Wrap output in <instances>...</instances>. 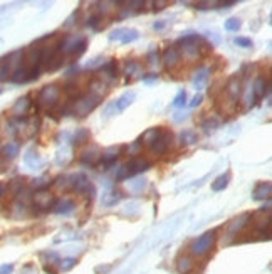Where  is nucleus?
Returning a JSON list of instances; mask_svg holds the SVG:
<instances>
[{
    "instance_id": "obj_12",
    "label": "nucleus",
    "mask_w": 272,
    "mask_h": 274,
    "mask_svg": "<svg viewBox=\"0 0 272 274\" xmlns=\"http://www.w3.org/2000/svg\"><path fill=\"white\" fill-rule=\"evenodd\" d=\"M171 143H173V133H171V131H168V130H163L150 150H152L153 155L161 156V155H165L168 150H170Z\"/></svg>"
},
{
    "instance_id": "obj_8",
    "label": "nucleus",
    "mask_w": 272,
    "mask_h": 274,
    "mask_svg": "<svg viewBox=\"0 0 272 274\" xmlns=\"http://www.w3.org/2000/svg\"><path fill=\"white\" fill-rule=\"evenodd\" d=\"M68 178H69V190H72V192L79 193V195H84V197L94 195L93 184H91L89 178H87L84 173H74Z\"/></svg>"
},
{
    "instance_id": "obj_32",
    "label": "nucleus",
    "mask_w": 272,
    "mask_h": 274,
    "mask_svg": "<svg viewBox=\"0 0 272 274\" xmlns=\"http://www.w3.org/2000/svg\"><path fill=\"white\" fill-rule=\"evenodd\" d=\"M25 163H27L29 167H32V169H35V167L40 163V158H39L37 152H34V150H29L27 155H25Z\"/></svg>"
},
{
    "instance_id": "obj_23",
    "label": "nucleus",
    "mask_w": 272,
    "mask_h": 274,
    "mask_svg": "<svg viewBox=\"0 0 272 274\" xmlns=\"http://www.w3.org/2000/svg\"><path fill=\"white\" fill-rule=\"evenodd\" d=\"M2 156L5 160H14V158H17V155L20 153V143L19 141H7L5 145L2 147Z\"/></svg>"
},
{
    "instance_id": "obj_13",
    "label": "nucleus",
    "mask_w": 272,
    "mask_h": 274,
    "mask_svg": "<svg viewBox=\"0 0 272 274\" xmlns=\"http://www.w3.org/2000/svg\"><path fill=\"white\" fill-rule=\"evenodd\" d=\"M161 61H163L165 69H167V71H173V69H176L180 64H182L183 59H182V54H180L178 47L170 46L163 51V59Z\"/></svg>"
},
{
    "instance_id": "obj_20",
    "label": "nucleus",
    "mask_w": 272,
    "mask_h": 274,
    "mask_svg": "<svg viewBox=\"0 0 272 274\" xmlns=\"http://www.w3.org/2000/svg\"><path fill=\"white\" fill-rule=\"evenodd\" d=\"M195 268V261L190 254H182L176 259V271L180 274H188L192 273Z\"/></svg>"
},
{
    "instance_id": "obj_35",
    "label": "nucleus",
    "mask_w": 272,
    "mask_h": 274,
    "mask_svg": "<svg viewBox=\"0 0 272 274\" xmlns=\"http://www.w3.org/2000/svg\"><path fill=\"white\" fill-rule=\"evenodd\" d=\"M171 104H173L175 108H182V106H185L187 104V91L180 89L178 93H176V96H175V100Z\"/></svg>"
},
{
    "instance_id": "obj_46",
    "label": "nucleus",
    "mask_w": 272,
    "mask_h": 274,
    "mask_svg": "<svg viewBox=\"0 0 272 274\" xmlns=\"http://www.w3.org/2000/svg\"><path fill=\"white\" fill-rule=\"evenodd\" d=\"M165 22H155V24H153V29H155V31H161V29H165Z\"/></svg>"
},
{
    "instance_id": "obj_25",
    "label": "nucleus",
    "mask_w": 272,
    "mask_h": 274,
    "mask_svg": "<svg viewBox=\"0 0 272 274\" xmlns=\"http://www.w3.org/2000/svg\"><path fill=\"white\" fill-rule=\"evenodd\" d=\"M178 141L182 147H192L198 141V135L195 130H183L178 137Z\"/></svg>"
},
{
    "instance_id": "obj_43",
    "label": "nucleus",
    "mask_w": 272,
    "mask_h": 274,
    "mask_svg": "<svg viewBox=\"0 0 272 274\" xmlns=\"http://www.w3.org/2000/svg\"><path fill=\"white\" fill-rule=\"evenodd\" d=\"M202 101H204V96L198 93V94H195V96H193V100H192V103H190V106H192V108H195V106L202 104Z\"/></svg>"
},
{
    "instance_id": "obj_16",
    "label": "nucleus",
    "mask_w": 272,
    "mask_h": 274,
    "mask_svg": "<svg viewBox=\"0 0 272 274\" xmlns=\"http://www.w3.org/2000/svg\"><path fill=\"white\" fill-rule=\"evenodd\" d=\"M31 106H32L31 96H22L16 101V103H14L12 109H10V115H12L16 120L24 118V116H27V113L31 111Z\"/></svg>"
},
{
    "instance_id": "obj_45",
    "label": "nucleus",
    "mask_w": 272,
    "mask_h": 274,
    "mask_svg": "<svg viewBox=\"0 0 272 274\" xmlns=\"http://www.w3.org/2000/svg\"><path fill=\"white\" fill-rule=\"evenodd\" d=\"M153 10H161L163 9V5H168V2H153Z\"/></svg>"
},
{
    "instance_id": "obj_31",
    "label": "nucleus",
    "mask_w": 272,
    "mask_h": 274,
    "mask_svg": "<svg viewBox=\"0 0 272 274\" xmlns=\"http://www.w3.org/2000/svg\"><path fill=\"white\" fill-rule=\"evenodd\" d=\"M87 25H89L91 29H94V31H99V29H102V17L99 16V14H93V16L87 17Z\"/></svg>"
},
{
    "instance_id": "obj_33",
    "label": "nucleus",
    "mask_w": 272,
    "mask_h": 274,
    "mask_svg": "<svg viewBox=\"0 0 272 274\" xmlns=\"http://www.w3.org/2000/svg\"><path fill=\"white\" fill-rule=\"evenodd\" d=\"M225 31H229V32H237L238 29L242 27V22L240 19H237V17H230L229 20H225Z\"/></svg>"
},
{
    "instance_id": "obj_11",
    "label": "nucleus",
    "mask_w": 272,
    "mask_h": 274,
    "mask_svg": "<svg viewBox=\"0 0 272 274\" xmlns=\"http://www.w3.org/2000/svg\"><path fill=\"white\" fill-rule=\"evenodd\" d=\"M251 221H252V214H249V212H244V214L237 215V217H235L234 221H230L229 225H227V237H237L238 234L251 224Z\"/></svg>"
},
{
    "instance_id": "obj_1",
    "label": "nucleus",
    "mask_w": 272,
    "mask_h": 274,
    "mask_svg": "<svg viewBox=\"0 0 272 274\" xmlns=\"http://www.w3.org/2000/svg\"><path fill=\"white\" fill-rule=\"evenodd\" d=\"M176 47H178L180 54H182V59H187L192 63V61H197L202 56V49L207 47V42H205V39L202 35L188 34L178 39Z\"/></svg>"
},
{
    "instance_id": "obj_42",
    "label": "nucleus",
    "mask_w": 272,
    "mask_h": 274,
    "mask_svg": "<svg viewBox=\"0 0 272 274\" xmlns=\"http://www.w3.org/2000/svg\"><path fill=\"white\" fill-rule=\"evenodd\" d=\"M124 31H126V29H118V31H113L111 34H109V41H121Z\"/></svg>"
},
{
    "instance_id": "obj_41",
    "label": "nucleus",
    "mask_w": 272,
    "mask_h": 274,
    "mask_svg": "<svg viewBox=\"0 0 272 274\" xmlns=\"http://www.w3.org/2000/svg\"><path fill=\"white\" fill-rule=\"evenodd\" d=\"M141 141L139 140H136V141H133V143L130 145V147H128V153H130V155H138L139 153V150H141Z\"/></svg>"
},
{
    "instance_id": "obj_7",
    "label": "nucleus",
    "mask_w": 272,
    "mask_h": 274,
    "mask_svg": "<svg viewBox=\"0 0 272 274\" xmlns=\"http://www.w3.org/2000/svg\"><path fill=\"white\" fill-rule=\"evenodd\" d=\"M24 61V51H16L9 54L5 59L0 61V81H10L14 72L19 69V66Z\"/></svg>"
},
{
    "instance_id": "obj_14",
    "label": "nucleus",
    "mask_w": 272,
    "mask_h": 274,
    "mask_svg": "<svg viewBox=\"0 0 272 274\" xmlns=\"http://www.w3.org/2000/svg\"><path fill=\"white\" fill-rule=\"evenodd\" d=\"M124 150L123 145H119V147H109L106 148L104 152H101V169L106 170L108 167L115 165L116 160L121 156V152Z\"/></svg>"
},
{
    "instance_id": "obj_26",
    "label": "nucleus",
    "mask_w": 272,
    "mask_h": 274,
    "mask_svg": "<svg viewBox=\"0 0 272 274\" xmlns=\"http://www.w3.org/2000/svg\"><path fill=\"white\" fill-rule=\"evenodd\" d=\"M141 66H139L138 61L131 59L128 61L126 66H124V74L128 76V79H135V78H139L141 76Z\"/></svg>"
},
{
    "instance_id": "obj_24",
    "label": "nucleus",
    "mask_w": 272,
    "mask_h": 274,
    "mask_svg": "<svg viewBox=\"0 0 272 274\" xmlns=\"http://www.w3.org/2000/svg\"><path fill=\"white\" fill-rule=\"evenodd\" d=\"M208 76H210V69L207 68H200L197 72H195V78H193V85H195V89H204L205 85H207L208 81Z\"/></svg>"
},
{
    "instance_id": "obj_5",
    "label": "nucleus",
    "mask_w": 272,
    "mask_h": 274,
    "mask_svg": "<svg viewBox=\"0 0 272 274\" xmlns=\"http://www.w3.org/2000/svg\"><path fill=\"white\" fill-rule=\"evenodd\" d=\"M215 242H217V231H208V232L202 234V236H198L197 239L190 244L188 253L190 256H193V257H204V256H207L214 249Z\"/></svg>"
},
{
    "instance_id": "obj_21",
    "label": "nucleus",
    "mask_w": 272,
    "mask_h": 274,
    "mask_svg": "<svg viewBox=\"0 0 272 274\" xmlns=\"http://www.w3.org/2000/svg\"><path fill=\"white\" fill-rule=\"evenodd\" d=\"M272 195L271 182H259L254 188V199L255 200H269Z\"/></svg>"
},
{
    "instance_id": "obj_39",
    "label": "nucleus",
    "mask_w": 272,
    "mask_h": 274,
    "mask_svg": "<svg viewBox=\"0 0 272 274\" xmlns=\"http://www.w3.org/2000/svg\"><path fill=\"white\" fill-rule=\"evenodd\" d=\"M76 259L74 257H66V259H62L61 262H59V266H61V269L62 271H69V269H72L76 266Z\"/></svg>"
},
{
    "instance_id": "obj_17",
    "label": "nucleus",
    "mask_w": 272,
    "mask_h": 274,
    "mask_svg": "<svg viewBox=\"0 0 272 274\" xmlns=\"http://www.w3.org/2000/svg\"><path fill=\"white\" fill-rule=\"evenodd\" d=\"M79 162L89 167L98 165V163L101 162V152H99V148L96 147H89V148L83 150L79 155Z\"/></svg>"
},
{
    "instance_id": "obj_2",
    "label": "nucleus",
    "mask_w": 272,
    "mask_h": 274,
    "mask_svg": "<svg viewBox=\"0 0 272 274\" xmlns=\"http://www.w3.org/2000/svg\"><path fill=\"white\" fill-rule=\"evenodd\" d=\"M87 46L86 37L78 34H71V35H64L62 39H59V52L64 57H71V59H79L84 54Z\"/></svg>"
},
{
    "instance_id": "obj_34",
    "label": "nucleus",
    "mask_w": 272,
    "mask_h": 274,
    "mask_svg": "<svg viewBox=\"0 0 272 274\" xmlns=\"http://www.w3.org/2000/svg\"><path fill=\"white\" fill-rule=\"evenodd\" d=\"M138 39V31H135V29H126L123 34V37H121V44H130Z\"/></svg>"
},
{
    "instance_id": "obj_6",
    "label": "nucleus",
    "mask_w": 272,
    "mask_h": 274,
    "mask_svg": "<svg viewBox=\"0 0 272 274\" xmlns=\"http://www.w3.org/2000/svg\"><path fill=\"white\" fill-rule=\"evenodd\" d=\"M152 169V162L146 158H143V156H136L131 162H128L126 165L119 167L116 171V178L118 180H124V178H131L135 177V175H139L143 173V171L150 170Z\"/></svg>"
},
{
    "instance_id": "obj_30",
    "label": "nucleus",
    "mask_w": 272,
    "mask_h": 274,
    "mask_svg": "<svg viewBox=\"0 0 272 274\" xmlns=\"http://www.w3.org/2000/svg\"><path fill=\"white\" fill-rule=\"evenodd\" d=\"M202 126H204L205 133H210V131H215L217 128L220 126V120L215 118V116H212V118H207L204 123H202Z\"/></svg>"
},
{
    "instance_id": "obj_10",
    "label": "nucleus",
    "mask_w": 272,
    "mask_h": 274,
    "mask_svg": "<svg viewBox=\"0 0 272 274\" xmlns=\"http://www.w3.org/2000/svg\"><path fill=\"white\" fill-rule=\"evenodd\" d=\"M54 204H56V195L49 190H37V192L32 195V206L34 209H39L42 212L52 210Z\"/></svg>"
},
{
    "instance_id": "obj_47",
    "label": "nucleus",
    "mask_w": 272,
    "mask_h": 274,
    "mask_svg": "<svg viewBox=\"0 0 272 274\" xmlns=\"http://www.w3.org/2000/svg\"><path fill=\"white\" fill-rule=\"evenodd\" d=\"M5 192H7V187H5V184H2V182H0V199H2V197L5 195Z\"/></svg>"
},
{
    "instance_id": "obj_28",
    "label": "nucleus",
    "mask_w": 272,
    "mask_h": 274,
    "mask_svg": "<svg viewBox=\"0 0 272 274\" xmlns=\"http://www.w3.org/2000/svg\"><path fill=\"white\" fill-rule=\"evenodd\" d=\"M135 98H136V94L133 93V91H130V93H124L123 96L118 98V101H116V109H118V111H123V109H126L128 106L133 103Z\"/></svg>"
},
{
    "instance_id": "obj_18",
    "label": "nucleus",
    "mask_w": 272,
    "mask_h": 274,
    "mask_svg": "<svg viewBox=\"0 0 272 274\" xmlns=\"http://www.w3.org/2000/svg\"><path fill=\"white\" fill-rule=\"evenodd\" d=\"M76 209V202L68 197H62V199H56V204L52 207V212L57 215H71Z\"/></svg>"
},
{
    "instance_id": "obj_15",
    "label": "nucleus",
    "mask_w": 272,
    "mask_h": 274,
    "mask_svg": "<svg viewBox=\"0 0 272 274\" xmlns=\"http://www.w3.org/2000/svg\"><path fill=\"white\" fill-rule=\"evenodd\" d=\"M119 78V69H118V63L115 59L108 61L106 64L101 66V81L109 85V83L116 81Z\"/></svg>"
},
{
    "instance_id": "obj_9",
    "label": "nucleus",
    "mask_w": 272,
    "mask_h": 274,
    "mask_svg": "<svg viewBox=\"0 0 272 274\" xmlns=\"http://www.w3.org/2000/svg\"><path fill=\"white\" fill-rule=\"evenodd\" d=\"M242 94H244V87H242V79L238 78V76H230L229 81H227L225 85V91L222 93V96L225 98V100H229L230 103L234 104H238V101H240Z\"/></svg>"
},
{
    "instance_id": "obj_38",
    "label": "nucleus",
    "mask_w": 272,
    "mask_h": 274,
    "mask_svg": "<svg viewBox=\"0 0 272 274\" xmlns=\"http://www.w3.org/2000/svg\"><path fill=\"white\" fill-rule=\"evenodd\" d=\"M146 61H148L150 66H156L160 63V51L158 49H152L148 52V56H146Z\"/></svg>"
},
{
    "instance_id": "obj_37",
    "label": "nucleus",
    "mask_w": 272,
    "mask_h": 274,
    "mask_svg": "<svg viewBox=\"0 0 272 274\" xmlns=\"http://www.w3.org/2000/svg\"><path fill=\"white\" fill-rule=\"evenodd\" d=\"M54 187H56L59 192H68L69 190V178L68 177H59L56 182H54Z\"/></svg>"
},
{
    "instance_id": "obj_44",
    "label": "nucleus",
    "mask_w": 272,
    "mask_h": 274,
    "mask_svg": "<svg viewBox=\"0 0 272 274\" xmlns=\"http://www.w3.org/2000/svg\"><path fill=\"white\" fill-rule=\"evenodd\" d=\"M12 271H14L12 264H5V266H2V268H0V274H10Z\"/></svg>"
},
{
    "instance_id": "obj_22",
    "label": "nucleus",
    "mask_w": 272,
    "mask_h": 274,
    "mask_svg": "<svg viewBox=\"0 0 272 274\" xmlns=\"http://www.w3.org/2000/svg\"><path fill=\"white\" fill-rule=\"evenodd\" d=\"M161 131H163V128H161V126L148 128V130H146L145 133H143L141 140H139V141H141V145H143V147H148V148H152V145L156 141V138L161 135Z\"/></svg>"
},
{
    "instance_id": "obj_19",
    "label": "nucleus",
    "mask_w": 272,
    "mask_h": 274,
    "mask_svg": "<svg viewBox=\"0 0 272 274\" xmlns=\"http://www.w3.org/2000/svg\"><path fill=\"white\" fill-rule=\"evenodd\" d=\"M251 89H252V94H254V98H255V101L264 100V98L267 96V93H269V81H267L264 76H259V78H255Z\"/></svg>"
},
{
    "instance_id": "obj_27",
    "label": "nucleus",
    "mask_w": 272,
    "mask_h": 274,
    "mask_svg": "<svg viewBox=\"0 0 272 274\" xmlns=\"http://www.w3.org/2000/svg\"><path fill=\"white\" fill-rule=\"evenodd\" d=\"M89 140H91V131L87 128H79V130H76L74 137H72V145L74 147H81V145L87 143Z\"/></svg>"
},
{
    "instance_id": "obj_40",
    "label": "nucleus",
    "mask_w": 272,
    "mask_h": 274,
    "mask_svg": "<svg viewBox=\"0 0 272 274\" xmlns=\"http://www.w3.org/2000/svg\"><path fill=\"white\" fill-rule=\"evenodd\" d=\"M235 44H237L238 47H244V49H249V47H252V41L249 37H235Z\"/></svg>"
},
{
    "instance_id": "obj_3",
    "label": "nucleus",
    "mask_w": 272,
    "mask_h": 274,
    "mask_svg": "<svg viewBox=\"0 0 272 274\" xmlns=\"http://www.w3.org/2000/svg\"><path fill=\"white\" fill-rule=\"evenodd\" d=\"M101 100H102L101 96L87 91L86 94H81L78 100L72 101V108L69 109V113L74 115L76 118H86L89 113H93L101 104Z\"/></svg>"
},
{
    "instance_id": "obj_4",
    "label": "nucleus",
    "mask_w": 272,
    "mask_h": 274,
    "mask_svg": "<svg viewBox=\"0 0 272 274\" xmlns=\"http://www.w3.org/2000/svg\"><path fill=\"white\" fill-rule=\"evenodd\" d=\"M61 96H62V89L57 85H47L44 87H40V91L37 93L35 98V103L39 108L42 109H54L56 106L61 103Z\"/></svg>"
},
{
    "instance_id": "obj_29",
    "label": "nucleus",
    "mask_w": 272,
    "mask_h": 274,
    "mask_svg": "<svg viewBox=\"0 0 272 274\" xmlns=\"http://www.w3.org/2000/svg\"><path fill=\"white\" fill-rule=\"evenodd\" d=\"M230 182V173H223L220 175V177L215 178V182L212 184V190L214 192H222V190L227 188V185H229Z\"/></svg>"
},
{
    "instance_id": "obj_36",
    "label": "nucleus",
    "mask_w": 272,
    "mask_h": 274,
    "mask_svg": "<svg viewBox=\"0 0 272 274\" xmlns=\"http://www.w3.org/2000/svg\"><path fill=\"white\" fill-rule=\"evenodd\" d=\"M49 180H51V178L47 177V175H42V177H39V178H34V182H32V187H35L37 190H46L47 185H49Z\"/></svg>"
}]
</instances>
